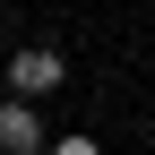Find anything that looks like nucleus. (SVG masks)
Wrapping results in <instances>:
<instances>
[{
	"label": "nucleus",
	"instance_id": "1",
	"mask_svg": "<svg viewBox=\"0 0 155 155\" xmlns=\"http://www.w3.org/2000/svg\"><path fill=\"white\" fill-rule=\"evenodd\" d=\"M61 78H69V61H61L52 43H26V52H9V95H52Z\"/></svg>",
	"mask_w": 155,
	"mask_h": 155
},
{
	"label": "nucleus",
	"instance_id": "2",
	"mask_svg": "<svg viewBox=\"0 0 155 155\" xmlns=\"http://www.w3.org/2000/svg\"><path fill=\"white\" fill-rule=\"evenodd\" d=\"M43 121H35V95H9L0 104V155H43Z\"/></svg>",
	"mask_w": 155,
	"mask_h": 155
},
{
	"label": "nucleus",
	"instance_id": "3",
	"mask_svg": "<svg viewBox=\"0 0 155 155\" xmlns=\"http://www.w3.org/2000/svg\"><path fill=\"white\" fill-rule=\"evenodd\" d=\"M43 155H104V147H95V138H52Z\"/></svg>",
	"mask_w": 155,
	"mask_h": 155
}]
</instances>
